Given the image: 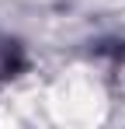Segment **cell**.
Returning <instances> with one entry per match:
<instances>
[{
    "instance_id": "6da1fadb",
    "label": "cell",
    "mask_w": 125,
    "mask_h": 129,
    "mask_svg": "<svg viewBox=\"0 0 125 129\" xmlns=\"http://www.w3.org/2000/svg\"><path fill=\"white\" fill-rule=\"evenodd\" d=\"M7 122H66L90 126L108 119V91L90 70H66L56 80L24 77L0 101Z\"/></svg>"
}]
</instances>
